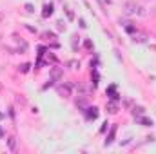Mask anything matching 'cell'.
Segmentation results:
<instances>
[{
  "instance_id": "2e32d148",
  "label": "cell",
  "mask_w": 156,
  "mask_h": 154,
  "mask_svg": "<svg viewBox=\"0 0 156 154\" xmlns=\"http://www.w3.org/2000/svg\"><path fill=\"white\" fill-rule=\"evenodd\" d=\"M44 38H47V40H53V38H55V35H53V33H44Z\"/></svg>"
},
{
  "instance_id": "52a82bcc",
  "label": "cell",
  "mask_w": 156,
  "mask_h": 154,
  "mask_svg": "<svg viewBox=\"0 0 156 154\" xmlns=\"http://www.w3.org/2000/svg\"><path fill=\"white\" fill-rule=\"evenodd\" d=\"M115 134H116V125H113V129H111V132H109V136L105 140V145H111L115 142Z\"/></svg>"
},
{
  "instance_id": "7a4b0ae2",
  "label": "cell",
  "mask_w": 156,
  "mask_h": 154,
  "mask_svg": "<svg viewBox=\"0 0 156 154\" xmlns=\"http://www.w3.org/2000/svg\"><path fill=\"white\" fill-rule=\"evenodd\" d=\"M105 109H107V113H109V114H116V113H118V102H116V100H111V102H107Z\"/></svg>"
},
{
  "instance_id": "8fae6325",
  "label": "cell",
  "mask_w": 156,
  "mask_h": 154,
  "mask_svg": "<svg viewBox=\"0 0 156 154\" xmlns=\"http://www.w3.org/2000/svg\"><path fill=\"white\" fill-rule=\"evenodd\" d=\"M56 29H58V31H66V24H64V20H58V22H56Z\"/></svg>"
},
{
  "instance_id": "e0dca14e",
  "label": "cell",
  "mask_w": 156,
  "mask_h": 154,
  "mask_svg": "<svg viewBox=\"0 0 156 154\" xmlns=\"http://www.w3.org/2000/svg\"><path fill=\"white\" fill-rule=\"evenodd\" d=\"M85 47H87V49H93V42H91V40H85Z\"/></svg>"
},
{
  "instance_id": "8992f818",
  "label": "cell",
  "mask_w": 156,
  "mask_h": 154,
  "mask_svg": "<svg viewBox=\"0 0 156 154\" xmlns=\"http://www.w3.org/2000/svg\"><path fill=\"white\" fill-rule=\"evenodd\" d=\"M136 120H138V123H142L144 127H151V125H153V120L147 118V116H138Z\"/></svg>"
},
{
  "instance_id": "30bf717a",
  "label": "cell",
  "mask_w": 156,
  "mask_h": 154,
  "mask_svg": "<svg viewBox=\"0 0 156 154\" xmlns=\"http://www.w3.org/2000/svg\"><path fill=\"white\" fill-rule=\"evenodd\" d=\"M62 78V71L60 69H53V73H51V80L55 82V80H60Z\"/></svg>"
},
{
  "instance_id": "4fadbf2b",
  "label": "cell",
  "mask_w": 156,
  "mask_h": 154,
  "mask_svg": "<svg viewBox=\"0 0 156 154\" xmlns=\"http://www.w3.org/2000/svg\"><path fill=\"white\" fill-rule=\"evenodd\" d=\"M134 42H140V44H142V42H145V37H144V35H134Z\"/></svg>"
},
{
  "instance_id": "3957f363",
  "label": "cell",
  "mask_w": 156,
  "mask_h": 154,
  "mask_svg": "<svg viewBox=\"0 0 156 154\" xmlns=\"http://www.w3.org/2000/svg\"><path fill=\"white\" fill-rule=\"evenodd\" d=\"M85 118L87 120H96L98 118V109L96 107H87L85 109Z\"/></svg>"
},
{
  "instance_id": "ac0fdd59",
  "label": "cell",
  "mask_w": 156,
  "mask_h": 154,
  "mask_svg": "<svg viewBox=\"0 0 156 154\" xmlns=\"http://www.w3.org/2000/svg\"><path fill=\"white\" fill-rule=\"evenodd\" d=\"M100 2H102V4H104V5H109V4H111V2H113V0H100Z\"/></svg>"
},
{
  "instance_id": "9a60e30c",
  "label": "cell",
  "mask_w": 156,
  "mask_h": 154,
  "mask_svg": "<svg viewBox=\"0 0 156 154\" xmlns=\"http://www.w3.org/2000/svg\"><path fill=\"white\" fill-rule=\"evenodd\" d=\"M20 71H22V73H27V71H29V64H24V65L20 67Z\"/></svg>"
},
{
  "instance_id": "277c9868",
  "label": "cell",
  "mask_w": 156,
  "mask_h": 154,
  "mask_svg": "<svg viewBox=\"0 0 156 154\" xmlns=\"http://www.w3.org/2000/svg\"><path fill=\"white\" fill-rule=\"evenodd\" d=\"M53 11H55V9H53V4H45V5H44V9H42V16H44V18H47V16H51V15H53Z\"/></svg>"
},
{
  "instance_id": "9c48e42d",
  "label": "cell",
  "mask_w": 156,
  "mask_h": 154,
  "mask_svg": "<svg viewBox=\"0 0 156 154\" xmlns=\"http://www.w3.org/2000/svg\"><path fill=\"white\" fill-rule=\"evenodd\" d=\"M7 145H9V151H16V138L15 136L7 138Z\"/></svg>"
},
{
  "instance_id": "5bb4252c",
  "label": "cell",
  "mask_w": 156,
  "mask_h": 154,
  "mask_svg": "<svg viewBox=\"0 0 156 154\" xmlns=\"http://www.w3.org/2000/svg\"><path fill=\"white\" fill-rule=\"evenodd\" d=\"M26 11L27 13H35V5L33 4H26Z\"/></svg>"
},
{
  "instance_id": "7c38bea8",
  "label": "cell",
  "mask_w": 156,
  "mask_h": 154,
  "mask_svg": "<svg viewBox=\"0 0 156 154\" xmlns=\"http://www.w3.org/2000/svg\"><path fill=\"white\" fill-rule=\"evenodd\" d=\"M67 65H69V67H71V69H78V67H80V64H78L76 60H71V62H69V64H67Z\"/></svg>"
},
{
  "instance_id": "ba28073f",
  "label": "cell",
  "mask_w": 156,
  "mask_h": 154,
  "mask_svg": "<svg viewBox=\"0 0 156 154\" xmlns=\"http://www.w3.org/2000/svg\"><path fill=\"white\" fill-rule=\"evenodd\" d=\"M133 114H134V118L144 116V114H145V109H144L142 105H138V107H134V109H133Z\"/></svg>"
},
{
  "instance_id": "6da1fadb",
  "label": "cell",
  "mask_w": 156,
  "mask_h": 154,
  "mask_svg": "<svg viewBox=\"0 0 156 154\" xmlns=\"http://www.w3.org/2000/svg\"><path fill=\"white\" fill-rule=\"evenodd\" d=\"M123 13L125 15H144V9L134 2V0H127L125 4H123Z\"/></svg>"
},
{
  "instance_id": "5b68a950",
  "label": "cell",
  "mask_w": 156,
  "mask_h": 154,
  "mask_svg": "<svg viewBox=\"0 0 156 154\" xmlns=\"http://www.w3.org/2000/svg\"><path fill=\"white\" fill-rule=\"evenodd\" d=\"M58 94H64V96H71V85H58Z\"/></svg>"
}]
</instances>
